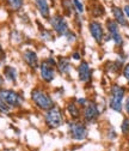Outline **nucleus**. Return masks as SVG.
I'll return each instance as SVG.
<instances>
[{"label":"nucleus","mask_w":129,"mask_h":151,"mask_svg":"<svg viewBox=\"0 0 129 151\" xmlns=\"http://www.w3.org/2000/svg\"><path fill=\"white\" fill-rule=\"evenodd\" d=\"M117 137V133H116V131L114 128H110V131L108 132V138L109 139H115Z\"/></svg>","instance_id":"bb28decb"},{"label":"nucleus","mask_w":129,"mask_h":151,"mask_svg":"<svg viewBox=\"0 0 129 151\" xmlns=\"http://www.w3.org/2000/svg\"><path fill=\"white\" fill-rule=\"evenodd\" d=\"M31 100L36 104V107L44 111L54 107L53 99L49 96V93H47L42 89H33L31 92Z\"/></svg>","instance_id":"f03ea898"},{"label":"nucleus","mask_w":129,"mask_h":151,"mask_svg":"<svg viewBox=\"0 0 129 151\" xmlns=\"http://www.w3.org/2000/svg\"><path fill=\"white\" fill-rule=\"evenodd\" d=\"M0 99L9 107H19L23 102V99L21 97L19 93L10 89H0Z\"/></svg>","instance_id":"423d86ee"},{"label":"nucleus","mask_w":129,"mask_h":151,"mask_svg":"<svg viewBox=\"0 0 129 151\" xmlns=\"http://www.w3.org/2000/svg\"><path fill=\"white\" fill-rule=\"evenodd\" d=\"M44 120L46 124L49 128H58L62 125L63 122V118H62V113L60 110L59 107L54 106L53 108L46 110V114H44Z\"/></svg>","instance_id":"7ed1b4c3"},{"label":"nucleus","mask_w":129,"mask_h":151,"mask_svg":"<svg viewBox=\"0 0 129 151\" xmlns=\"http://www.w3.org/2000/svg\"><path fill=\"white\" fill-rule=\"evenodd\" d=\"M63 9L66 10V16H71L72 13V10H73V6H72V3H71V0H63ZM63 10V11H65Z\"/></svg>","instance_id":"4be33fe9"},{"label":"nucleus","mask_w":129,"mask_h":151,"mask_svg":"<svg viewBox=\"0 0 129 151\" xmlns=\"http://www.w3.org/2000/svg\"><path fill=\"white\" fill-rule=\"evenodd\" d=\"M121 131L124 136H129V118H124L121 125Z\"/></svg>","instance_id":"412c9836"},{"label":"nucleus","mask_w":129,"mask_h":151,"mask_svg":"<svg viewBox=\"0 0 129 151\" xmlns=\"http://www.w3.org/2000/svg\"><path fill=\"white\" fill-rule=\"evenodd\" d=\"M41 39L42 40H46V41H49V40H51V34L49 32V31H42L41 32Z\"/></svg>","instance_id":"393cba45"},{"label":"nucleus","mask_w":129,"mask_h":151,"mask_svg":"<svg viewBox=\"0 0 129 151\" xmlns=\"http://www.w3.org/2000/svg\"><path fill=\"white\" fill-rule=\"evenodd\" d=\"M66 37H67V41H68V42H73V41H76V40H77V35H76V34H73L71 30H69V32L66 35Z\"/></svg>","instance_id":"a878e982"},{"label":"nucleus","mask_w":129,"mask_h":151,"mask_svg":"<svg viewBox=\"0 0 129 151\" xmlns=\"http://www.w3.org/2000/svg\"><path fill=\"white\" fill-rule=\"evenodd\" d=\"M50 25L53 28V30L56 32L59 36H66L69 32V28L68 24L66 22V19L62 16H54L51 19H50Z\"/></svg>","instance_id":"6e6552de"},{"label":"nucleus","mask_w":129,"mask_h":151,"mask_svg":"<svg viewBox=\"0 0 129 151\" xmlns=\"http://www.w3.org/2000/svg\"><path fill=\"white\" fill-rule=\"evenodd\" d=\"M78 77L81 83H90L92 79L91 67L86 61H81L78 66Z\"/></svg>","instance_id":"9b49d317"},{"label":"nucleus","mask_w":129,"mask_h":151,"mask_svg":"<svg viewBox=\"0 0 129 151\" xmlns=\"http://www.w3.org/2000/svg\"><path fill=\"white\" fill-rule=\"evenodd\" d=\"M125 96V89L118 84H114L110 89L109 107L114 111L121 113L123 109V100Z\"/></svg>","instance_id":"f257e3e1"},{"label":"nucleus","mask_w":129,"mask_h":151,"mask_svg":"<svg viewBox=\"0 0 129 151\" xmlns=\"http://www.w3.org/2000/svg\"><path fill=\"white\" fill-rule=\"evenodd\" d=\"M4 74H5V78L12 83H14L17 81V76H18V72L17 70L13 67V66H5L4 68Z\"/></svg>","instance_id":"f3484780"},{"label":"nucleus","mask_w":129,"mask_h":151,"mask_svg":"<svg viewBox=\"0 0 129 151\" xmlns=\"http://www.w3.org/2000/svg\"><path fill=\"white\" fill-rule=\"evenodd\" d=\"M0 111H1V113H5V114H7V113L10 111V107H9L1 99H0Z\"/></svg>","instance_id":"5701e85b"},{"label":"nucleus","mask_w":129,"mask_h":151,"mask_svg":"<svg viewBox=\"0 0 129 151\" xmlns=\"http://www.w3.org/2000/svg\"><path fill=\"white\" fill-rule=\"evenodd\" d=\"M40 73L41 77L46 83H50L54 81L55 78V72H54V67L48 64L47 61H42L40 65Z\"/></svg>","instance_id":"9d476101"},{"label":"nucleus","mask_w":129,"mask_h":151,"mask_svg":"<svg viewBox=\"0 0 129 151\" xmlns=\"http://www.w3.org/2000/svg\"><path fill=\"white\" fill-rule=\"evenodd\" d=\"M23 58L25 60V63L31 67V68H37L38 67V56L36 54V52L31 50V49H28L24 52L23 54Z\"/></svg>","instance_id":"ddd939ff"},{"label":"nucleus","mask_w":129,"mask_h":151,"mask_svg":"<svg viewBox=\"0 0 129 151\" xmlns=\"http://www.w3.org/2000/svg\"><path fill=\"white\" fill-rule=\"evenodd\" d=\"M122 73H123V77L125 78V81L129 83V63L125 64L122 68Z\"/></svg>","instance_id":"b1692460"},{"label":"nucleus","mask_w":129,"mask_h":151,"mask_svg":"<svg viewBox=\"0 0 129 151\" xmlns=\"http://www.w3.org/2000/svg\"><path fill=\"white\" fill-rule=\"evenodd\" d=\"M105 28H106V30L109 32L110 39L114 41V43L117 47H121L123 45V37H122L121 31H120V25L116 23V21L113 19V18H109V19H106Z\"/></svg>","instance_id":"39448f33"},{"label":"nucleus","mask_w":129,"mask_h":151,"mask_svg":"<svg viewBox=\"0 0 129 151\" xmlns=\"http://www.w3.org/2000/svg\"><path fill=\"white\" fill-rule=\"evenodd\" d=\"M88 31L92 36V39H93L98 45H102V42L104 41V37H105L103 24L96 19L91 21L88 23Z\"/></svg>","instance_id":"1a4fd4ad"},{"label":"nucleus","mask_w":129,"mask_h":151,"mask_svg":"<svg viewBox=\"0 0 129 151\" xmlns=\"http://www.w3.org/2000/svg\"><path fill=\"white\" fill-rule=\"evenodd\" d=\"M71 3H72V6H73V11H74L77 14H79V16L84 14L85 6H84L81 0H71Z\"/></svg>","instance_id":"a211bd4d"},{"label":"nucleus","mask_w":129,"mask_h":151,"mask_svg":"<svg viewBox=\"0 0 129 151\" xmlns=\"http://www.w3.org/2000/svg\"><path fill=\"white\" fill-rule=\"evenodd\" d=\"M68 131H69L71 138L74 139V140H78V142L86 139L87 133H88L86 125L84 122H80L77 120H72L68 124Z\"/></svg>","instance_id":"20e7f679"},{"label":"nucleus","mask_w":129,"mask_h":151,"mask_svg":"<svg viewBox=\"0 0 129 151\" xmlns=\"http://www.w3.org/2000/svg\"><path fill=\"white\" fill-rule=\"evenodd\" d=\"M7 4L10 5V7L13 11H17V10L22 9V6L24 4V0H7Z\"/></svg>","instance_id":"aec40b11"},{"label":"nucleus","mask_w":129,"mask_h":151,"mask_svg":"<svg viewBox=\"0 0 129 151\" xmlns=\"http://www.w3.org/2000/svg\"><path fill=\"white\" fill-rule=\"evenodd\" d=\"M105 13V9L103 5H100L99 3H96L93 5V9H92V16H93L95 18H98V17H102L104 16Z\"/></svg>","instance_id":"6ab92c4d"},{"label":"nucleus","mask_w":129,"mask_h":151,"mask_svg":"<svg viewBox=\"0 0 129 151\" xmlns=\"http://www.w3.org/2000/svg\"><path fill=\"white\" fill-rule=\"evenodd\" d=\"M122 10H123V12H124V14H125V17L129 19V4H125L123 7H122Z\"/></svg>","instance_id":"cd10ccee"},{"label":"nucleus","mask_w":129,"mask_h":151,"mask_svg":"<svg viewBox=\"0 0 129 151\" xmlns=\"http://www.w3.org/2000/svg\"><path fill=\"white\" fill-rule=\"evenodd\" d=\"M100 115V111L98 108V104L96 102H87V104L84 107L83 110V118L85 122H95Z\"/></svg>","instance_id":"0eeeda50"},{"label":"nucleus","mask_w":129,"mask_h":151,"mask_svg":"<svg viewBox=\"0 0 129 151\" xmlns=\"http://www.w3.org/2000/svg\"><path fill=\"white\" fill-rule=\"evenodd\" d=\"M72 58L74 59V60H80V59H81V56H80V54H79L78 52H74V53L72 54Z\"/></svg>","instance_id":"7c9ffc66"},{"label":"nucleus","mask_w":129,"mask_h":151,"mask_svg":"<svg viewBox=\"0 0 129 151\" xmlns=\"http://www.w3.org/2000/svg\"><path fill=\"white\" fill-rule=\"evenodd\" d=\"M58 68L60 71L61 74H68L69 71H71V64H69V60L67 58H62L60 56L59 60H58Z\"/></svg>","instance_id":"dca6fc26"},{"label":"nucleus","mask_w":129,"mask_h":151,"mask_svg":"<svg viewBox=\"0 0 129 151\" xmlns=\"http://www.w3.org/2000/svg\"><path fill=\"white\" fill-rule=\"evenodd\" d=\"M111 13H113V17L114 19L116 21V23L120 25V27H124V28H128L129 27V22L127 19V17L123 12V10L116 5H113L111 6Z\"/></svg>","instance_id":"f8f14e48"},{"label":"nucleus","mask_w":129,"mask_h":151,"mask_svg":"<svg viewBox=\"0 0 129 151\" xmlns=\"http://www.w3.org/2000/svg\"><path fill=\"white\" fill-rule=\"evenodd\" d=\"M3 54V48H1V45H0V55Z\"/></svg>","instance_id":"473e14b6"},{"label":"nucleus","mask_w":129,"mask_h":151,"mask_svg":"<svg viewBox=\"0 0 129 151\" xmlns=\"http://www.w3.org/2000/svg\"><path fill=\"white\" fill-rule=\"evenodd\" d=\"M67 111L68 114L71 115L72 120H78L80 116H81V111L78 107V103H74V102H71L67 104Z\"/></svg>","instance_id":"2eb2a0df"},{"label":"nucleus","mask_w":129,"mask_h":151,"mask_svg":"<svg viewBox=\"0 0 129 151\" xmlns=\"http://www.w3.org/2000/svg\"><path fill=\"white\" fill-rule=\"evenodd\" d=\"M3 84H4V79L3 77H0V86H3Z\"/></svg>","instance_id":"2f4dec72"},{"label":"nucleus","mask_w":129,"mask_h":151,"mask_svg":"<svg viewBox=\"0 0 129 151\" xmlns=\"http://www.w3.org/2000/svg\"><path fill=\"white\" fill-rule=\"evenodd\" d=\"M35 4L37 6V10L41 13V16L43 18H46V19H48L50 16V9H49L48 0H35Z\"/></svg>","instance_id":"4468645a"},{"label":"nucleus","mask_w":129,"mask_h":151,"mask_svg":"<svg viewBox=\"0 0 129 151\" xmlns=\"http://www.w3.org/2000/svg\"><path fill=\"white\" fill-rule=\"evenodd\" d=\"M87 100L86 99H78V101H77V103H78V106H83V107H85L86 104H87Z\"/></svg>","instance_id":"c85d7f7f"},{"label":"nucleus","mask_w":129,"mask_h":151,"mask_svg":"<svg viewBox=\"0 0 129 151\" xmlns=\"http://www.w3.org/2000/svg\"><path fill=\"white\" fill-rule=\"evenodd\" d=\"M124 109H125V111H127V114H128V116H129V96L127 97V100H125V103H124Z\"/></svg>","instance_id":"c756f323"},{"label":"nucleus","mask_w":129,"mask_h":151,"mask_svg":"<svg viewBox=\"0 0 129 151\" xmlns=\"http://www.w3.org/2000/svg\"><path fill=\"white\" fill-rule=\"evenodd\" d=\"M125 1H127V4H129V0H125Z\"/></svg>","instance_id":"72a5a7b5"}]
</instances>
